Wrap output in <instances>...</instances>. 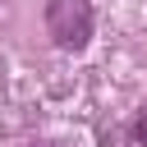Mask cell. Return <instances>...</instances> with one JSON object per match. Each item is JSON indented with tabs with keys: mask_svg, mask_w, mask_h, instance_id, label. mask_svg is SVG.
I'll list each match as a JSON object with an SVG mask.
<instances>
[{
	"mask_svg": "<svg viewBox=\"0 0 147 147\" xmlns=\"http://www.w3.org/2000/svg\"><path fill=\"white\" fill-rule=\"evenodd\" d=\"M46 32L60 51H83L92 41V5L87 0H46Z\"/></svg>",
	"mask_w": 147,
	"mask_h": 147,
	"instance_id": "obj_1",
	"label": "cell"
},
{
	"mask_svg": "<svg viewBox=\"0 0 147 147\" xmlns=\"http://www.w3.org/2000/svg\"><path fill=\"white\" fill-rule=\"evenodd\" d=\"M133 138H138V142H142V147H147V110H142V115H138V124H133Z\"/></svg>",
	"mask_w": 147,
	"mask_h": 147,
	"instance_id": "obj_2",
	"label": "cell"
}]
</instances>
